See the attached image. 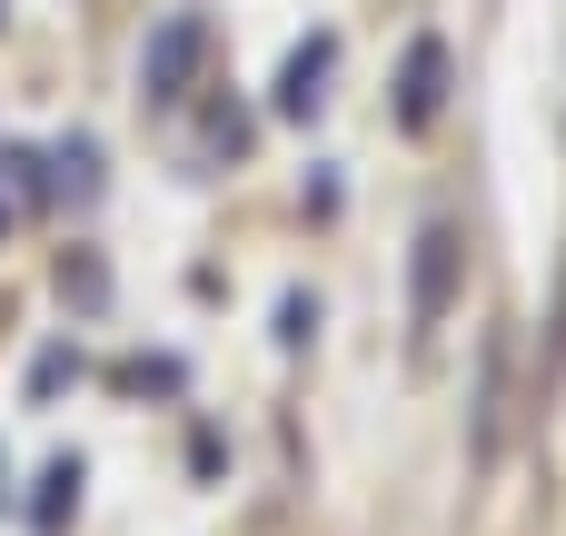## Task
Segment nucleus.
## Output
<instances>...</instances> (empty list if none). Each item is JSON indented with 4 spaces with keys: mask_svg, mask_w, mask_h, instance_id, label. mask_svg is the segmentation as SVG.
Wrapping results in <instances>:
<instances>
[{
    "mask_svg": "<svg viewBox=\"0 0 566 536\" xmlns=\"http://www.w3.org/2000/svg\"><path fill=\"white\" fill-rule=\"evenodd\" d=\"M199 60H209V10H169L149 30V50H139V99L149 109H179L199 90Z\"/></svg>",
    "mask_w": 566,
    "mask_h": 536,
    "instance_id": "1",
    "label": "nucleus"
},
{
    "mask_svg": "<svg viewBox=\"0 0 566 536\" xmlns=\"http://www.w3.org/2000/svg\"><path fill=\"white\" fill-rule=\"evenodd\" d=\"M458 259H468L458 219H428V229H418V278H408V318H418V328L448 318V298H458Z\"/></svg>",
    "mask_w": 566,
    "mask_h": 536,
    "instance_id": "2",
    "label": "nucleus"
},
{
    "mask_svg": "<svg viewBox=\"0 0 566 536\" xmlns=\"http://www.w3.org/2000/svg\"><path fill=\"white\" fill-rule=\"evenodd\" d=\"M328 80H338V30H308L279 70V119H318L328 109Z\"/></svg>",
    "mask_w": 566,
    "mask_h": 536,
    "instance_id": "3",
    "label": "nucleus"
},
{
    "mask_svg": "<svg viewBox=\"0 0 566 536\" xmlns=\"http://www.w3.org/2000/svg\"><path fill=\"white\" fill-rule=\"evenodd\" d=\"M507 348H517L507 328H497V338L478 348V418H468V458H478V467H488V458L507 448Z\"/></svg>",
    "mask_w": 566,
    "mask_h": 536,
    "instance_id": "4",
    "label": "nucleus"
},
{
    "mask_svg": "<svg viewBox=\"0 0 566 536\" xmlns=\"http://www.w3.org/2000/svg\"><path fill=\"white\" fill-rule=\"evenodd\" d=\"M448 109V40H408L398 60V129H428Z\"/></svg>",
    "mask_w": 566,
    "mask_h": 536,
    "instance_id": "5",
    "label": "nucleus"
},
{
    "mask_svg": "<svg viewBox=\"0 0 566 536\" xmlns=\"http://www.w3.org/2000/svg\"><path fill=\"white\" fill-rule=\"evenodd\" d=\"M50 199H70V209H90V199H99V149H90V139L50 149Z\"/></svg>",
    "mask_w": 566,
    "mask_h": 536,
    "instance_id": "6",
    "label": "nucleus"
},
{
    "mask_svg": "<svg viewBox=\"0 0 566 536\" xmlns=\"http://www.w3.org/2000/svg\"><path fill=\"white\" fill-rule=\"evenodd\" d=\"M70 507H80V458H50V467H40V497H30V517H40V527H60Z\"/></svg>",
    "mask_w": 566,
    "mask_h": 536,
    "instance_id": "7",
    "label": "nucleus"
},
{
    "mask_svg": "<svg viewBox=\"0 0 566 536\" xmlns=\"http://www.w3.org/2000/svg\"><path fill=\"white\" fill-rule=\"evenodd\" d=\"M209 149H219V159H239V149H249V119H239V109H229V99H219V109H209Z\"/></svg>",
    "mask_w": 566,
    "mask_h": 536,
    "instance_id": "8",
    "label": "nucleus"
},
{
    "mask_svg": "<svg viewBox=\"0 0 566 536\" xmlns=\"http://www.w3.org/2000/svg\"><path fill=\"white\" fill-rule=\"evenodd\" d=\"M0 507H10V458H0Z\"/></svg>",
    "mask_w": 566,
    "mask_h": 536,
    "instance_id": "9",
    "label": "nucleus"
},
{
    "mask_svg": "<svg viewBox=\"0 0 566 536\" xmlns=\"http://www.w3.org/2000/svg\"><path fill=\"white\" fill-rule=\"evenodd\" d=\"M0 229H10V209H0Z\"/></svg>",
    "mask_w": 566,
    "mask_h": 536,
    "instance_id": "10",
    "label": "nucleus"
}]
</instances>
